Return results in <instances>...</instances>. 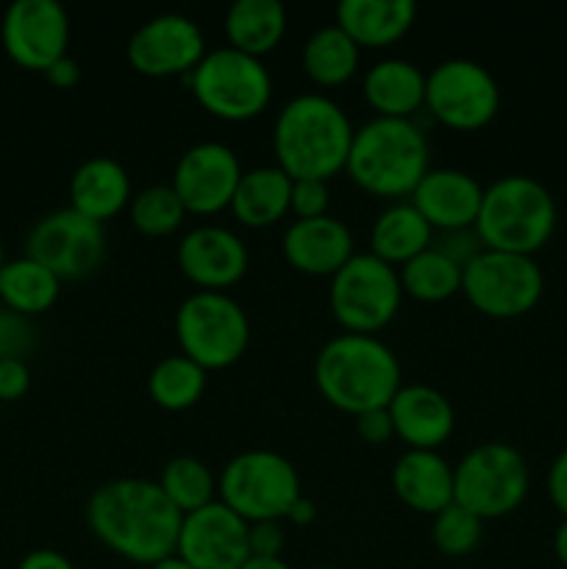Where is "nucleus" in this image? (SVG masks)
<instances>
[{"label": "nucleus", "mask_w": 567, "mask_h": 569, "mask_svg": "<svg viewBox=\"0 0 567 569\" xmlns=\"http://www.w3.org/2000/svg\"><path fill=\"white\" fill-rule=\"evenodd\" d=\"M183 515L159 481L115 478L89 495L87 526L100 545L131 565L153 567L176 556Z\"/></svg>", "instance_id": "1"}, {"label": "nucleus", "mask_w": 567, "mask_h": 569, "mask_svg": "<svg viewBox=\"0 0 567 569\" xmlns=\"http://www.w3.org/2000/svg\"><path fill=\"white\" fill-rule=\"evenodd\" d=\"M354 133V122L337 100L320 92L295 94L272 122L276 164L292 181H328L348 164Z\"/></svg>", "instance_id": "2"}, {"label": "nucleus", "mask_w": 567, "mask_h": 569, "mask_svg": "<svg viewBox=\"0 0 567 569\" xmlns=\"http://www.w3.org/2000/svg\"><path fill=\"white\" fill-rule=\"evenodd\" d=\"M315 383L322 398L345 415L387 409L404 381L400 361L372 333H337L315 356Z\"/></svg>", "instance_id": "3"}, {"label": "nucleus", "mask_w": 567, "mask_h": 569, "mask_svg": "<svg viewBox=\"0 0 567 569\" xmlns=\"http://www.w3.org/2000/svg\"><path fill=\"white\" fill-rule=\"evenodd\" d=\"M431 144L415 120L372 117L356 128L345 172L378 198H406L431 167Z\"/></svg>", "instance_id": "4"}, {"label": "nucleus", "mask_w": 567, "mask_h": 569, "mask_svg": "<svg viewBox=\"0 0 567 569\" xmlns=\"http://www.w3.org/2000/svg\"><path fill=\"white\" fill-rule=\"evenodd\" d=\"M556 231V200L531 176H500L484 187L476 233L484 248L534 256Z\"/></svg>", "instance_id": "5"}, {"label": "nucleus", "mask_w": 567, "mask_h": 569, "mask_svg": "<svg viewBox=\"0 0 567 569\" xmlns=\"http://www.w3.org/2000/svg\"><path fill=\"white\" fill-rule=\"evenodd\" d=\"M300 476L278 450L250 448L226 461L217 476V500L245 522H284L300 498Z\"/></svg>", "instance_id": "6"}, {"label": "nucleus", "mask_w": 567, "mask_h": 569, "mask_svg": "<svg viewBox=\"0 0 567 569\" xmlns=\"http://www.w3.org/2000/svg\"><path fill=\"white\" fill-rule=\"evenodd\" d=\"M172 326L181 353L206 372L237 365L250 345L248 311L228 292L195 289L181 300Z\"/></svg>", "instance_id": "7"}, {"label": "nucleus", "mask_w": 567, "mask_h": 569, "mask_svg": "<svg viewBox=\"0 0 567 569\" xmlns=\"http://www.w3.org/2000/svg\"><path fill=\"white\" fill-rule=\"evenodd\" d=\"M187 81L195 100L211 117L226 122L253 120L272 100V76L265 61L231 44L206 50Z\"/></svg>", "instance_id": "8"}, {"label": "nucleus", "mask_w": 567, "mask_h": 569, "mask_svg": "<svg viewBox=\"0 0 567 569\" xmlns=\"http://www.w3.org/2000/svg\"><path fill=\"white\" fill-rule=\"evenodd\" d=\"M531 487L526 456L506 442L476 445L454 467V503L478 520H500L520 509Z\"/></svg>", "instance_id": "9"}, {"label": "nucleus", "mask_w": 567, "mask_h": 569, "mask_svg": "<svg viewBox=\"0 0 567 569\" xmlns=\"http://www.w3.org/2000/svg\"><path fill=\"white\" fill-rule=\"evenodd\" d=\"M404 300L398 267L387 264L378 256L354 253L331 276L328 306L334 320L348 333H372L395 320Z\"/></svg>", "instance_id": "10"}, {"label": "nucleus", "mask_w": 567, "mask_h": 569, "mask_svg": "<svg viewBox=\"0 0 567 569\" xmlns=\"http://www.w3.org/2000/svg\"><path fill=\"white\" fill-rule=\"evenodd\" d=\"M545 276L534 256L484 248L461 270V292L476 311L493 320H517L539 303Z\"/></svg>", "instance_id": "11"}, {"label": "nucleus", "mask_w": 567, "mask_h": 569, "mask_svg": "<svg viewBox=\"0 0 567 569\" xmlns=\"http://www.w3.org/2000/svg\"><path fill=\"white\" fill-rule=\"evenodd\" d=\"M426 109L445 128L478 131L498 114L500 87L478 61L445 59L426 72Z\"/></svg>", "instance_id": "12"}, {"label": "nucleus", "mask_w": 567, "mask_h": 569, "mask_svg": "<svg viewBox=\"0 0 567 569\" xmlns=\"http://www.w3.org/2000/svg\"><path fill=\"white\" fill-rule=\"evenodd\" d=\"M26 256L48 267L61 281L92 276L106 259V231L100 222L76 209H56L33 222L26 239Z\"/></svg>", "instance_id": "13"}, {"label": "nucleus", "mask_w": 567, "mask_h": 569, "mask_svg": "<svg viewBox=\"0 0 567 569\" xmlns=\"http://www.w3.org/2000/svg\"><path fill=\"white\" fill-rule=\"evenodd\" d=\"M0 39L17 67L44 72L67 56L70 17L56 0H14L0 22Z\"/></svg>", "instance_id": "14"}, {"label": "nucleus", "mask_w": 567, "mask_h": 569, "mask_svg": "<svg viewBox=\"0 0 567 569\" xmlns=\"http://www.w3.org/2000/svg\"><path fill=\"white\" fill-rule=\"evenodd\" d=\"M206 37L198 22L187 14L150 17L128 39V64L148 78L189 76L206 56Z\"/></svg>", "instance_id": "15"}, {"label": "nucleus", "mask_w": 567, "mask_h": 569, "mask_svg": "<svg viewBox=\"0 0 567 569\" xmlns=\"http://www.w3.org/2000/svg\"><path fill=\"white\" fill-rule=\"evenodd\" d=\"M242 172L237 150L209 139L195 142L178 156L170 187L181 198L187 214L209 217L231 206Z\"/></svg>", "instance_id": "16"}, {"label": "nucleus", "mask_w": 567, "mask_h": 569, "mask_svg": "<svg viewBox=\"0 0 567 569\" xmlns=\"http://www.w3.org/2000/svg\"><path fill=\"white\" fill-rule=\"evenodd\" d=\"M248 531L250 526L242 517L215 500L192 515H183L176 556L195 569H242L250 559Z\"/></svg>", "instance_id": "17"}, {"label": "nucleus", "mask_w": 567, "mask_h": 569, "mask_svg": "<svg viewBox=\"0 0 567 569\" xmlns=\"http://www.w3.org/2000/svg\"><path fill=\"white\" fill-rule=\"evenodd\" d=\"M178 267L198 289L226 292L239 283L250 267L248 244L237 231L226 226H195L181 237L176 248Z\"/></svg>", "instance_id": "18"}, {"label": "nucleus", "mask_w": 567, "mask_h": 569, "mask_svg": "<svg viewBox=\"0 0 567 569\" xmlns=\"http://www.w3.org/2000/svg\"><path fill=\"white\" fill-rule=\"evenodd\" d=\"M484 187L476 176L456 167L428 170L411 192V206L426 217L434 231H459L476 226Z\"/></svg>", "instance_id": "19"}, {"label": "nucleus", "mask_w": 567, "mask_h": 569, "mask_svg": "<svg viewBox=\"0 0 567 569\" xmlns=\"http://www.w3.org/2000/svg\"><path fill=\"white\" fill-rule=\"evenodd\" d=\"M281 253L304 276L331 278L356 253L354 233L331 214L295 220L281 237Z\"/></svg>", "instance_id": "20"}, {"label": "nucleus", "mask_w": 567, "mask_h": 569, "mask_svg": "<svg viewBox=\"0 0 567 569\" xmlns=\"http://www.w3.org/2000/svg\"><path fill=\"white\" fill-rule=\"evenodd\" d=\"M387 409L395 437L409 450H439L456 428L454 403L428 383H404Z\"/></svg>", "instance_id": "21"}, {"label": "nucleus", "mask_w": 567, "mask_h": 569, "mask_svg": "<svg viewBox=\"0 0 567 569\" xmlns=\"http://www.w3.org/2000/svg\"><path fill=\"white\" fill-rule=\"evenodd\" d=\"M133 189L126 164L111 156H92L81 161L70 178V209L100 222L131 206Z\"/></svg>", "instance_id": "22"}, {"label": "nucleus", "mask_w": 567, "mask_h": 569, "mask_svg": "<svg viewBox=\"0 0 567 569\" xmlns=\"http://www.w3.org/2000/svg\"><path fill=\"white\" fill-rule=\"evenodd\" d=\"M392 489L400 503L434 517L454 503V467L439 450H406L392 467Z\"/></svg>", "instance_id": "23"}, {"label": "nucleus", "mask_w": 567, "mask_h": 569, "mask_svg": "<svg viewBox=\"0 0 567 569\" xmlns=\"http://www.w3.org/2000/svg\"><path fill=\"white\" fill-rule=\"evenodd\" d=\"M361 92L376 117L411 120L426 106V72L409 59H381L365 72Z\"/></svg>", "instance_id": "24"}, {"label": "nucleus", "mask_w": 567, "mask_h": 569, "mask_svg": "<svg viewBox=\"0 0 567 569\" xmlns=\"http://www.w3.org/2000/svg\"><path fill=\"white\" fill-rule=\"evenodd\" d=\"M417 6L411 0H342L337 26L359 48H389L415 26Z\"/></svg>", "instance_id": "25"}, {"label": "nucleus", "mask_w": 567, "mask_h": 569, "mask_svg": "<svg viewBox=\"0 0 567 569\" xmlns=\"http://www.w3.org/2000/svg\"><path fill=\"white\" fill-rule=\"evenodd\" d=\"M228 209L245 228L276 226L292 209V178L278 164L245 170Z\"/></svg>", "instance_id": "26"}, {"label": "nucleus", "mask_w": 567, "mask_h": 569, "mask_svg": "<svg viewBox=\"0 0 567 569\" xmlns=\"http://www.w3.org/2000/svg\"><path fill=\"white\" fill-rule=\"evenodd\" d=\"M434 244V228L411 206V200H395L372 222L370 253L387 264L400 267Z\"/></svg>", "instance_id": "27"}, {"label": "nucleus", "mask_w": 567, "mask_h": 569, "mask_svg": "<svg viewBox=\"0 0 567 569\" xmlns=\"http://www.w3.org/2000/svg\"><path fill=\"white\" fill-rule=\"evenodd\" d=\"M287 33V9L281 0H237L226 11L228 44L242 53L267 56Z\"/></svg>", "instance_id": "28"}, {"label": "nucleus", "mask_w": 567, "mask_h": 569, "mask_svg": "<svg viewBox=\"0 0 567 569\" xmlns=\"http://www.w3.org/2000/svg\"><path fill=\"white\" fill-rule=\"evenodd\" d=\"M61 278L39 264L31 256L9 259L0 267V303L26 317H39L56 306L61 295Z\"/></svg>", "instance_id": "29"}, {"label": "nucleus", "mask_w": 567, "mask_h": 569, "mask_svg": "<svg viewBox=\"0 0 567 569\" xmlns=\"http://www.w3.org/2000/svg\"><path fill=\"white\" fill-rule=\"evenodd\" d=\"M361 61V48L337 26H322L306 39L304 72L317 87H342L356 76Z\"/></svg>", "instance_id": "30"}, {"label": "nucleus", "mask_w": 567, "mask_h": 569, "mask_svg": "<svg viewBox=\"0 0 567 569\" xmlns=\"http://www.w3.org/2000/svg\"><path fill=\"white\" fill-rule=\"evenodd\" d=\"M148 392L159 409L165 411H187L203 398L206 392V370L195 365L189 356L176 353L165 356L153 365L148 376Z\"/></svg>", "instance_id": "31"}, {"label": "nucleus", "mask_w": 567, "mask_h": 569, "mask_svg": "<svg viewBox=\"0 0 567 569\" xmlns=\"http://www.w3.org/2000/svg\"><path fill=\"white\" fill-rule=\"evenodd\" d=\"M398 276L404 295L422 300V303H442V300L461 292V267L434 244L406 264H400Z\"/></svg>", "instance_id": "32"}, {"label": "nucleus", "mask_w": 567, "mask_h": 569, "mask_svg": "<svg viewBox=\"0 0 567 569\" xmlns=\"http://www.w3.org/2000/svg\"><path fill=\"white\" fill-rule=\"evenodd\" d=\"M159 487L181 515H192L217 500L215 472L195 456H176L167 461L159 476Z\"/></svg>", "instance_id": "33"}, {"label": "nucleus", "mask_w": 567, "mask_h": 569, "mask_svg": "<svg viewBox=\"0 0 567 569\" xmlns=\"http://www.w3.org/2000/svg\"><path fill=\"white\" fill-rule=\"evenodd\" d=\"M128 211H131L133 228L145 237H170L183 226V217H187V209L170 183L145 187L142 192L133 194Z\"/></svg>", "instance_id": "34"}, {"label": "nucleus", "mask_w": 567, "mask_h": 569, "mask_svg": "<svg viewBox=\"0 0 567 569\" xmlns=\"http://www.w3.org/2000/svg\"><path fill=\"white\" fill-rule=\"evenodd\" d=\"M484 520H478L472 511L461 509L459 503L445 506L439 515L431 517V542L448 559L470 556L481 545Z\"/></svg>", "instance_id": "35"}, {"label": "nucleus", "mask_w": 567, "mask_h": 569, "mask_svg": "<svg viewBox=\"0 0 567 569\" xmlns=\"http://www.w3.org/2000/svg\"><path fill=\"white\" fill-rule=\"evenodd\" d=\"M37 348V328L31 317L0 306V359H22Z\"/></svg>", "instance_id": "36"}, {"label": "nucleus", "mask_w": 567, "mask_h": 569, "mask_svg": "<svg viewBox=\"0 0 567 569\" xmlns=\"http://www.w3.org/2000/svg\"><path fill=\"white\" fill-rule=\"evenodd\" d=\"M331 206V189L328 181L317 178H298L292 181V214L295 220H311V217H326Z\"/></svg>", "instance_id": "37"}, {"label": "nucleus", "mask_w": 567, "mask_h": 569, "mask_svg": "<svg viewBox=\"0 0 567 569\" xmlns=\"http://www.w3.org/2000/svg\"><path fill=\"white\" fill-rule=\"evenodd\" d=\"M434 248L442 250L450 261H456V264L465 270V267L470 264L478 253H481L484 242H481V237L476 233V226H472V228H459V231H442Z\"/></svg>", "instance_id": "38"}, {"label": "nucleus", "mask_w": 567, "mask_h": 569, "mask_svg": "<svg viewBox=\"0 0 567 569\" xmlns=\"http://www.w3.org/2000/svg\"><path fill=\"white\" fill-rule=\"evenodd\" d=\"M284 545H287V531H284L281 522H250V556H259V559H281Z\"/></svg>", "instance_id": "39"}, {"label": "nucleus", "mask_w": 567, "mask_h": 569, "mask_svg": "<svg viewBox=\"0 0 567 569\" xmlns=\"http://www.w3.org/2000/svg\"><path fill=\"white\" fill-rule=\"evenodd\" d=\"M354 420H356V433H359L361 442L387 445L389 439L395 437V426H392V417H389V409L361 411V415H356Z\"/></svg>", "instance_id": "40"}, {"label": "nucleus", "mask_w": 567, "mask_h": 569, "mask_svg": "<svg viewBox=\"0 0 567 569\" xmlns=\"http://www.w3.org/2000/svg\"><path fill=\"white\" fill-rule=\"evenodd\" d=\"M31 389V370L22 359H0V400L11 403Z\"/></svg>", "instance_id": "41"}, {"label": "nucleus", "mask_w": 567, "mask_h": 569, "mask_svg": "<svg viewBox=\"0 0 567 569\" xmlns=\"http://www.w3.org/2000/svg\"><path fill=\"white\" fill-rule=\"evenodd\" d=\"M548 498L561 517H567V448L556 456L548 470Z\"/></svg>", "instance_id": "42"}, {"label": "nucleus", "mask_w": 567, "mask_h": 569, "mask_svg": "<svg viewBox=\"0 0 567 569\" xmlns=\"http://www.w3.org/2000/svg\"><path fill=\"white\" fill-rule=\"evenodd\" d=\"M44 78H48L56 89H72L81 81V67H78V61L67 53L44 70Z\"/></svg>", "instance_id": "43"}, {"label": "nucleus", "mask_w": 567, "mask_h": 569, "mask_svg": "<svg viewBox=\"0 0 567 569\" xmlns=\"http://www.w3.org/2000/svg\"><path fill=\"white\" fill-rule=\"evenodd\" d=\"M17 569H76V567H72V561L67 559L64 553H59V550L39 548V550H31L28 556H22V561L17 565Z\"/></svg>", "instance_id": "44"}, {"label": "nucleus", "mask_w": 567, "mask_h": 569, "mask_svg": "<svg viewBox=\"0 0 567 569\" xmlns=\"http://www.w3.org/2000/svg\"><path fill=\"white\" fill-rule=\"evenodd\" d=\"M315 517H317V506L311 503V500L306 498V495H300L298 503H295L292 509H289L287 520L295 522V526H309V522L315 520Z\"/></svg>", "instance_id": "45"}, {"label": "nucleus", "mask_w": 567, "mask_h": 569, "mask_svg": "<svg viewBox=\"0 0 567 569\" xmlns=\"http://www.w3.org/2000/svg\"><path fill=\"white\" fill-rule=\"evenodd\" d=\"M554 553L567 567V517H561V522L554 531Z\"/></svg>", "instance_id": "46"}, {"label": "nucleus", "mask_w": 567, "mask_h": 569, "mask_svg": "<svg viewBox=\"0 0 567 569\" xmlns=\"http://www.w3.org/2000/svg\"><path fill=\"white\" fill-rule=\"evenodd\" d=\"M242 569H292L284 559H259V556H250L245 561Z\"/></svg>", "instance_id": "47"}, {"label": "nucleus", "mask_w": 567, "mask_h": 569, "mask_svg": "<svg viewBox=\"0 0 567 569\" xmlns=\"http://www.w3.org/2000/svg\"><path fill=\"white\" fill-rule=\"evenodd\" d=\"M150 569H195V567L187 565V561H183L181 556H170V559L159 561V565H153Z\"/></svg>", "instance_id": "48"}, {"label": "nucleus", "mask_w": 567, "mask_h": 569, "mask_svg": "<svg viewBox=\"0 0 567 569\" xmlns=\"http://www.w3.org/2000/svg\"><path fill=\"white\" fill-rule=\"evenodd\" d=\"M3 261H6L3 259V244H0V267H3Z\"/></svg>", "instance_id": "49"}, {"label": "nucleus", "mask_w": 567, "mask_h": 569, "mask_svg": "<svg viewBox=\"0 0 567 569\" xmlns=\"http://www.w3.org/2000/svg\"><path fill=\"white\" fill-rule=\"evenodd\" d=\"M317 569H337V567H317Z\"/></svg>", "instance_id": "50"}]
</instances>
